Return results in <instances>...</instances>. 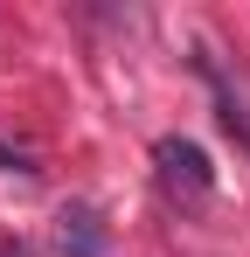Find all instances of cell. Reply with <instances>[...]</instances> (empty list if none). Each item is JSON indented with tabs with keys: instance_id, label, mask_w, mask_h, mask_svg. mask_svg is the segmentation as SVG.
Here are the masks:
<instances>
[{
	"instance_id": "obj_3",
	"label": "cell",
	"mask_w": 250,
	"mask_h": 257,
	"mask_svg": "<svg viewBox=\"0 0 250 257\" xmlns=\"http://www.w3.org/2000/svg\"><path fill=\"white\" fill-rule=\"evenodd\" d=\"M202 70H208V63H202ZM208 84H215V111H222V125H229V132H236V139L250 146V111H243V97H236V90L222 84L215 70H208Z\"/></svg>"
},
{
	"instance_id": "obj_1",
	"label": "cell",
	"mask_w": 250,
	"mask_h": 257,
	"mask_svg": "<svg viewBox=\"0 0 250 257\" xmlns=\"http://www.w3.org/2000/svg\"><path fill=\"white\" fill-rule=\"evenodd\" d=\"M153 160H160V174L174 181V188H188V195H208V188H215V167H208V153L195 146V139H160Z\"/></svg>"
},
{
	"instance_id": "obj_2",
	"label": "cell",
	"mask_w": 250,
	"mask_h": 257,
	"mask_svg": "<svg viewBox=\"0 0 250 257\" xmlns=\"http://www.w3.org/2000/svg\"><path fill=\"white\" fill-rule=\"evenodd\" d=\"M56 243H63L70 257H104V229H97V215H90V209H63Z\"/></svg>"
}]
</instances>
